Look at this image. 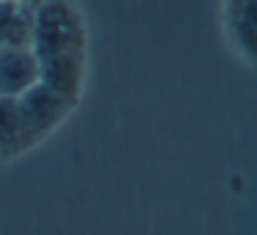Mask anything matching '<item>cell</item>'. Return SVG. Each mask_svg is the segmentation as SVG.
<instances>
[{
    "label": "cell",
    "instance_id": "cell-1",
    "mask_svg": "<svg viewBox=\"0 0 257 235\" xmlns=\"http://www.w3.org/2000/svg\"><path fill=\"white\" fill-rule=\"evenodd\" d=\"M31 50L39 64V83L78 105L89 64V34L72 0L39 3Z\"/></svg>",
    "mask_w": 257,
    "mask_h": 235
},
{
    "label": "cell",
    "instance_id": "cell-2",
    "mask_svg": "<svg viewBox=\"0 0 257 235\" xmlns=\"http://www.w3.org/2000/svg\"><path fill=\"white\" fill-rule=\"evenodd\" d=\"M17 102H20V113H23V130H25L28 150L34 144H39V141H45L75 108V102H69L58 91L47 89L39 80L31 89H25L17 97Z\"/></svg>",
    "mask_w": 257,
    "mask_h": 235
},
{
    "label": "cell",
    "instance_id": "cell-3",
    "mask_svg": "<svg viewBox=\"0 0 257 235\" xmlns=\"http://www.w3.org/2000/svg\"><path fill=\"white\" fill-rule=\"evenodd\" d=\"M39 80V64L31 47H0V97H20Z\"/></svg>",
    "mask_w": 257,
    "mask_h": 235
},
{
    "label": "cell",
    "instance_id": "cell-4",
    "mask_svg": "<svg viewBox=\"0 0 257 235\" xmlns=\"http://www.w3.org/2000/svg\"><path fill=\"white\" fill-rule=\"evenodd\" d=\"M36 9V0H0V47L34 45Z\"/></svg>",
    "mask_w": 257,
    "mask_h": 235
},
{
    "label": "cell",
    "instance_id": "cell-5",
    "mask_svg": "<svg viewBox=\"0 0 257 235\" xmlns=\"http://www.w3.org/2000/svg\"><path fill=\"white\" fill-rule=\"evenodd\" d=\"M227 34L232 47L257 64V0H227Z\"/></svg>",
    "mask_w": 257,
    "mask_h": 235
},
{
    "label": "cell",
    "instance_id": "cell-6",
    "mask_svg": "<svg viewBox=\"0 0 257 235\" xmlns=\"http://www.w3.org/2000/svg\"><path fill=\"white\" fill-rule=\"evenodd\" d=\"M28 150L17 97H0V161L17 158Z\"/></svg>",
    "mask_w": 257,
    "mask_h": 235
},
{
    "label": "cell",
    "instance_id": "cell-7",
    "mask_svg": "<svg viewBox=\"0 0 257 235\" xmlns=\"http://www.w3.org/2000/svg\"><path fill=\"white\" fill-rule=\"evenodd\" d=\"M36 3H42V0H36Z\"/></svg>",
    "mask_w": 257,
    "mask_h": 235
}]
</instances>
